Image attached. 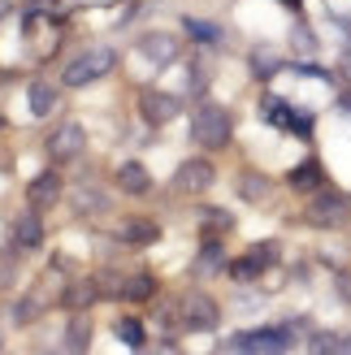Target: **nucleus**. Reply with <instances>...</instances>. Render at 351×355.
<instances>
[{"label": "nucleus", "instance_id": "1", "mask_svg": "<svg viewBox=\"0 0 351 355\" xmlns=\"http://www.w3.org/2000/svg\"><path fill=\"white\" fill-rule=\"evenodd\" d=\"M230 135H234V121L221 104H200V109L191 113V139H196L200 148H225Z\"/></svg>", "mask_w": 351, "mask_h": 355}, {"label": "nucleus", "instance_id": "2", "mask_svg": "<svg viewBox=\"0 0 351 355\" xmlns=\"http://www.w3.org/2000/svg\"><path fill=\"white\" fill-rule=\"evenodd\" d=\"M113 65H117V52H113V48H87V52H78V57L65 65L61 83H65V87H87V83L104 78Z\"/></svg>", "mask_w": 351, "mask_h": 355}, {"label": "nucleus", "instance_id": "3", "mask_svg": "<svg viewBox=\"0 0 351 355\" xmlns=\"http://www.w3.org/2000/svg\"><path fill=\"white\" fill-rule=\"evenodd\" d=\"M178 316H182V325L187 329H217V304H213V299H208L204 291H187L182 299H178Z\"/></svg>", "mask_w": 351, "mask_h": 355}, {"label": "nucleus", "instance_id": "4", "mask_svg": "<svg viewBox=\"0 0 351 355\" xmlns=\"http://www.w3.org/2000/svg\"><path fill=\"white\" fill-rule=\"evenodd\" d=\"M291 347V329H256V334H243L234 343V355H286Z\"/></svg>", "mask_w": 351, "mask_h": 355}, {"label": "nucleus", "instance_id": "5", "mask_svg": "<svg viewBox=\"0 0 351 355\" xmlns=\"http://www.w3.org/2000/svg\"><path fill=\"white\" fill-rule=\"evenodd\" d=\"M343 212H347V195H339V191H317V195H312V204L304 208V221L317 225V230H329V225L343 221Z\"/></svg>", "mask_w": 351, "mask_h": 355}, {"label": "nucleus", "instance_id": "6", "mask_svg": "<svg viewBox=\"0 0 351 355\" xmlns=\"http://www.w3.org/2000/svg\"><path fill=\"white\" fill-rule=\"evenodd\" d=\"M260 113H265L277 130H291V135H300V139H308V135H312V117H308V113H295L291 104H282L277 96H265Z\"/></svg>", "mask_w": 351, "mask_h": 355}, {"label": "nucleus", "instance_id": "7", "mask_svg": "<svg viewBox=\"0 0 351 355\" xmlns=\"http://www.w3.org/2000/svg\"><path fill=\"white\" fill-rule=\"evenodd\" d=\"M83 148H87V130L78 126V121H65V126H57L52 139H48V156H52V161H74Z\"/></svg>", "mask_w": 351, "mask_h": 355}, {"label": "nucleus", "instance_id": "8", "mask_svg": "<svg viewBox=\"0 0 351 355\" xmlns=\"http://www.w3.org/2000/svg\"><path fill=\"white\" fill-rule=\"evenodd\" d=\"M273 260H277V247H273V243H260V247H252V252H243V256L230 264V277H234V282H252V277H260V273H265Z\"/></svg>", "mask_w": 351, "mask_h": 355}, {"label": "nucleus", "instance_id": "9", "mask_svg": "<svg viewBox=\"0 0 351 355\" xmlns=\"http://www.w3.org/2000/svg\"><path fill=\"white\" fill-rule=\"evenodd\" d=\"M178 96H169V92H144L139 96V113H144L148 126H165V121L178 117Z\"/></svg>", "mask_w": 351, "mask_h": 355}, {"label": "nucleus", "instance_id": "10", "mask_svg": "<svg viewBox=\"0 0 351 355\" xmlns=\"http://www.w3.org/2000/svg\"><path fill=\"white\" fill-rule=\"evenodd\" d=\"M208 187H213V165L208 161H182L173 169V191L196 195V191H208Z\"/></svg>", "mask_w": 351, "mask_h": 355}, {"label": "nucleus", "instance_id": "11", "mask_svg": "<svg viewBox=\"0 0 351 355\" xmlns=\"http://www.w3.org/2000/svg\"><path fill=\"white\" fill-rule=\"evenodd\" d=\"M139 52L152 61V65H173V57H178V40L165 31H148L144 40H139Z\"/></svg>", "mask_w": 351, "mask_h": 355}, {"label": "nucleus", "instance_id": "12", "mask_svg": "<svg viewBox=\"0 0 351 355\" xmlns=\"http://www.w3.org/2000/svg\"><path fill=\"white\" fill-rule=\"evenodd\" d=\"M117 239L130 243V247H148V243L161 239V225H156L152 217H126V221L117 225Z\"/></svg>", "mask_w": 351, "mask_h": 355}, {"label": "nucleus", "instance_id": "13", "mask_svg": "<svg viewBox=\"0 0 351 355\" xmlns=\"http://www.w3.org/2000/svg\"><path fill=\"white\" fill-rule=\"evenodd\" d=\"M117 187L126 191V195H148L152 178H148V169L139 165V161H121V165H117Z\"/></svg>", "mask_w": 351, "mask_h": 355}, {"label": "nucleus", "instance_id": "14", "mask_svg": "<svg viewBox=\"0 0 351 355\" xmlns=\"http://www.w3.org/2000/svg\"><path fill=\"white\" fill-rule=\"evenodd\" d=\"M57 195H61V178L57 173H40L31 182V191H26V200H31V208H48V204H57Z\"/></svg>", "mask_w": 351, "mask_h": 355}, {"label": "nucleus", "instance_id": "15", "mask_svg": "<svg viewBox=\"0 0 351 355\" xmlns=\"http://www.w3.org/2000/svg\"><path fill=\"white\" fill-rule=\"evenodd\" d=\"M13 243L17 247H40L44 243V225H40L35 212H22V217L13 221Z\"/></svg>", "mask_w": 351, "mask_h": 355}, {"label": "nucleus", "instance_id": "16", "mask_svg": "<svg viewBox=\"0 0 351 355\" xmlns=\"http://www.w3.org/2000/svg\"><path fill=\"white\" fill-rule=\"evenodd\" d=\"M286 182H291L295 191H321V165H317V161H304V165H295Z\"/></svg>", "mask_w": 351, "mask_h": 355}, {"label": "nucleus", "instance_id": "17", "mask_svg": "<svg viewBox=\"0 0 351 355\" xmlns=\"http://www.w3.org/2000/svg\"><path fill=\"white\" fill-rule=\"evenodd\" d=\"M239 195H243L248 204L269 200V178H265V173H243V178H239Z\"/></svg>", "mask_w": 351, "mask_h": 355}, {"label": "nucleus", "instance_id": "18", "mask_svg": "<svg viewBox=\"0 0 351 355\" xmlns=\"http://www.w3.org/2000/svg\"><path fill=\"white\" fill-rule=\"evenodd\" d=\"M52 104H57V92H52V83H31V113L35 117H48Z\"/></svg>", "mask_w": 351, "mask_h": 355}, {"label": "nucleus", "instance_id": "19", "mask_svg": "<svg viewBox=\"0 0 351 355\" xmlns=\"http://www.w3.org/2000/svg\"><path fill=\"white\" fill-rule=\"evenodd\" d=\"M92 299H100V282H74L65 291V308H87Z\"/></svg>", "mask_w": 351, "mask_h": 355}, {"label": "nucleus", "instance_id": "20", "mask_svg": "<svg viewBox=\"0 0 351 355\" xmlns=\"http://www.w3.org/2000/svg\"><path fill=\"white\" fill-rule=\"evenodd\" d=\"M152 291H156V282H152L148 273H135V277H126V286H121V299L144 304V299H152Z\"/></svg>", "mask_w": 351, "mask_h": 355}, {"label": "nucleus", "instance_id": "21", "mask_svg": "<svg viewBox=\"0 0 351 355\" xmlns=\"http://www.w3.org/2000/svg\"><path fill=\"white\" fill-rule=\"evenodd\" d=\"M87 343H92V325H87L83 316H74V321H69V329H65V347L83 355V347H87Z\"/></svg>", "mask_w": 351, "mask_h": 355}, {"label": "nucleus", "instance_id": "22", "mask_svg": "<svg viewBox=\"0 0 351 355\" xmlns=\"http://www.w3.org/2000/svg\"><path fill=\"white\" fill-rule=\"evenodd\" d=\"M217 269H225V252H221L217 239H208L204 252H200V273H217Z\"/></svg>", "mask_w": 351, "mask_h": 355}, {"label": "nucleus", "instance_id": "23", "mask_svg": "<svg viewBox=\"0 0 351 355\" xmlns=\"http://www.w3.org/2000/svg\"><path fill=\"white\" fill-rule=\"evenodd\" d=\"M113 334H117L126 347H144V325H139L135 316H121V321L113 325Z\"/></svg>", "mask_w": 351, "mask_h": 355}, {"label": "nucleus", "instance_id": "24", "mask_svg": "<svg viewBox=\"0 0 351 355\" xmlns=\"http://www.w3.org/2000/svg\"><path fill=\"white\" fill-rule=\"evenodd\" d=\"M343 338L339 334H312V343H308V355H339Z\"/></svg>", "mask_w": 351, "mask_h": 355}, {"label": "nucleus", "instance_id": "25", "mask_svg": "<svg viewBox=\"0 0 351 355\" xmlns=\"http://www.w3.org/2000/svg\"><path fill=\"white\" fill-rule=\"evenodd\" d=\"M74 208H78V212H100V208H104V195L92 191V187H83V191L74 195Z\"/></svg>", "mask_w": 351, "mask_h": 355}, {"label": "nucleus", "instance_id": "26", "mask_svg": "<svg viewBox=\"0 0 351 355\" xmlns=\"http://www.w3.org/2000/svg\"><path fill=\"white\" fill-rule=\"evenodd\" d=\"M35 316H40V295H26L22 304L13 308V321H17V325H26V321H35Z\"/></svg>", "mask_w": 351, "mask_h": 355}, {"label": "nucleus", "instance_id": "27", "mask_svg": "<svg viewBox=\"0 0 351 355\" xmlns=\"http://www.w3.org/2000/svg\"><path fill=\"white\" fill-rule=\"evenodd\" d=\"M234 221H230V212H208V239L217 234V230H230Z\"/></svg>", "mask_w": 351, "mask_h": 355}, {"label": "nucleus", "instance_id": "28", "mask_svg": "<svg viewBox=\"0 0 351 355\" xmlns=\"http://www.w3.org/2000/svg\"><path fill=\"white\" fill-rule=\"evenodd\" d=\"M187 31H191V35H200V40H217V31H213V26H204V22H187Z\"/></svg>", "mask_w": 351, "mask_h": 355}, {"label": "nucleus", "instance_id": "29", "mask_svg": "<svg viewBox=\"0 0 351 355\" xmlns=\"http://www.w3.org/2000/svg\"><path fill=\"white\" fill-rule=\"evenodd\" d=\"M152 355H182V347H173V343H156Z\"/></svg>", "mask_w": 351, "mask_h": 355}, {"label": "nucleus", "instance_id": "30", "mask_svg": "<svg viewBox=\"0 0 351 355\" xmlns=\"http://www.w3.org/2000/svg\"><path fill=\"white\" fill-rule=\"evenodd\" d=\"M339 74H343V78H347V87H351V52H347V57L339 61Z\"/></svg>", "mask_w": 351, "mask_h": 355}, {"label": "nucleus", "instance_id": "31", "mask_svg": "<svg viewBox=\"0 0 351 355\" xmlns=\"http://www.w3.org/2000/svg\"><path fill=\"white\" fill-rule=\"evenodd\" d=\"M339 355H351V334L343 338V347H339Z\"/></svg>", "mask_w": 351, "mask_h": 355}, {"label": "nucleus", "instance_id": "32", "mask_svg": "<svg viewBox=\"0 0 351 355\" xmlns=\"http://www.w3.org/2000/svg\"><path fill=\"white\" fill-rule=\"evenodd\" d=\"M52 355H78V351H69V347H57V351H52Z\"/></svg>", "mask_w": 351, "mask_h": 355}]
</instances>
